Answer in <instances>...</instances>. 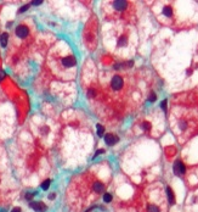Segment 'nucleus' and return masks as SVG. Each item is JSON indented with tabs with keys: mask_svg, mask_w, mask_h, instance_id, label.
Returning a JSON list of instances; mask_svg holds the SVG:
<instances>
[{
	"mask_svg": "<svg viewBox=\"0 0 198 212\" xmlns=\"http://www.w3.org/2000/svg\"><path fill=\"white\" fill-rule=\"evenodd\" d=\"M165 194H167V198H168V200H169V202H170L171 205L175 204V196H174V193H173V190H171V188L168 187Z\"/></svg>",
	"mask_w": 198,
	"mask_h": 212,
	"instance_id": "obj_16",
	"label": "nucleus"
},
{
	"mask_svg": "<svg viewBox=\"0 0 198 212\" xmlns=\"http://www.w3.org/2000/svg\"><path fill=\"white\" fill-rule=\"evenodd\" d=\"M50 184H51V179H46L44 183L42 184V189L43 190H48V188L50 187Z\"/></svg>",
	"mask_w": 198,
	"mask_h": 212,
	"instance_id": "obj_19",
	"label": "nucleus"
},
{
	"mask_svg": "<svg viewBox=\"0 0 198 212\" xmlns=\"http://www.w3.org/2000/svg\"><path fill=\"white\" fill-rule=\"evenodd\" d=\"M8 40H9V33L6 32L1 33V35H0V44H1V46H6Z\"/></svg>",
	"mask_w": 198,
	"mask_h": 212,
	"instance_id": "obj_17",
	"label": "nucleus"
},
{
	"mask_svg": "<svg viewBox=\"0 0 198 212\" xmlns=\"http://www.w3.org/2000/svg\"><path fill=\"white\" fill-rule=\"evenodd\" d=\"M96 39H97V26H96L95 19H94V22H91V21L88 22L86 28H85V32H84V40H85L86 46L91 50L95 49Z\"/></svg>",
	"mask_w": 198,
	"mask_h": 212,
	"instance_id": "obj_8",
	"label": "nucleus"
},
{
	"mask_svg": "<svg viewBox=\"0 0 198 212\" xmlns=\"http://www.w3.org/2000/svg\"><path fill=\"white\" fill-rule=\"evenodd\" d=\"M49 66L57 78L73 79L77 73V61L71 48L65 43L56 44L49 54Z\"/></svg>",
	"mask_w": 198,
	"mask_h": 212,
	"instance_id": "obj_3",
	"label": "nucleus"
},
{
	"mask_svg": "<svg viewBox=\"0 0 198 212\" xmlns=\"http://www.w3.org/2000/svg\"><path fill=\"white\" fill-rule=\"evenodd\" d=\"M103 127L101 126V125H97V134H98V137H102L103 135Z\"/></svg>",
	"mask_w": 198,
	"mask_h": 212,
	"instance_id": "obj_20",
	"label": "nucleus"
},
{
	"mask_svg": "<svg viewBox=\"0 0 198 212\" xmlns=\"http://www.w3.org/2000/svg\"><path fill=\"white\" fill-rule=\"evenodd\" d=\"M137 127L143 133H151L153 129V122L150 118H142L137 121Z\"/></svg>",
	"mask_w": 198,
	"mask_h": 212,
	"instance_id": "obj_11",
	"label": "nucleus"
},
{
	"mask_svg": "<svg viewBox=\"0 0 198 212\" xmlns=\"http://www.w3.org/2000/svg\"><path fill=\"white\" fill-rule=\"evenodd\" d=\"M54 198H55V194H54V193L50 194V195H49V199H51V200H54Z\"/></svg>",
	"mask_w": 198,
	"mask_h": 212,
	"instance_id": "obj_24",
	"label": "nucleus"
},
{
	"mask_svg": "<svg viewBox=\"0 0 198 212\" xmlns=\"http://www.w3.org/2000/svg\"><path fill=\"white\" fill-rule=\"evenodd\" d=\"M106 190V183L97 174V171L91 168L86 172L74 177L68 185L67 198L71 204H77L81 207L84 204H90L100 198Z\"/></svg>",
	"mask_w": 198,
	"mask_h": 212,
	"instance_id": "obj_1",
	"label": "nucleus"
},
{
	"mask_svg": "<svg viewBox=\"0 0 198 212\" xmlns=\"http://www.w3.org/2000/svg\"><path fill=\"white\" fill-rule=\"evenodd\" d=\"M29 206L37 212H45L46 210H48V206H46L44 202L42 201H32L29 204Z\"/></svg>",
	"mask_w": 198,
	"mask_h": 212,
	"instance_id": "obj_14",
	"label": "nucleus"
},
{
	"mask_svg": "<svg viewBox=\"0 0 198 212\" xmlns=\"http://www.w3.org/2000/svg\"><path fill=\"white\" fill-rule=\"evenodd\" d=\"M102 12L104 19L117 25H128L135 16V5L131 1L117 0L103 4Z\"/></svg>",
	"mask_w": 198,
	"mask_h": 212,
	"instance_id": "obj_5",
	"label": "nucleus"
},
{
	"mask_svg": "<svg viewBox=\"0 0 198 212\" xmlns=\"http://www.w3.org/2000/svg\"><path fill=\"white\" fill-rule=\"evenodd\" d=\"M31 4H33V5H39V4H42V1H32Z\"/></svg>",
	"mask_w": 198,
	"mask_h": 212,
	"instance_id": "obj_25",
	"label": "nucleus"
},
{
	"mask_svg": "<svg viewBox=\"0 0 198 212\" xmlns=\"http://www.w3.org/2000/svg\"><path fill=\"white\" fill-rule=\"evenodd\" d=\"M160 15L167 20H173L174 19V8L170 4H164L162 6Z\"/></svg>",
	"mask_w": 198,
	"mask_h": 212,
	"instance_id": "obj_12",
	"label": "nucleus"
},
{
	"mask_svg": "<svg viewBox=\"0 0 198 212\" xmlns=\"http://www.w3.org/2000/svg\"><path fill=\"white\" fill-rule=\"evenodd\" d=\"M28 8H29V5H26V6H23L22 9H20V11H18V12H20V14H21V12H23V11H26Z\"/></svg>",
	"mask_w": 198,
	"mask_h": 212,
	"instance_id": "obj_22",
	"label": "nucleus"
},
{
	"mask_svg": "<svg viewBox=\"0 0 198 212\" xmlns=\"http://www.w3.org/2000/svg\"><path fill=\"white\" fill-rule=\"evenodd\" d=\"M135 87V82L132 81L131 76L128 71H117L112 73L107 82L106 92L111 99L114 101H124L131 95Z\"/></svg>",
	"mask_w": 198,
	"mask_h": 212,
	"instance_id": "obj_4",
	"label": "nucleus"
},
{
	"mask_svg": "<svg viewBox=\"0 0 198 212\" xmlns=\"http://www.w3.org/2000/svg\"><path fill=\"white\" fill-rule=\"evenodd\" d=\"M103 200H104V202H111V201H112V194L104 193L103 194Z\"/></svg>",
	"mask_w": 198,
	"mask_h": 212,
	"instance_id": "obj_18",
	"label": "nucleus"
},
{
	"mask_svg": "<svg viewBox=\"0 0 198 212\" xmlns=\"http://www.w3.org/2000/svg\"><path fill=\"white\" fill-rule=\"evenodd\" d=\"M34 195H36V193H28V194H26V199L27 200H31Z\"/></svg>",
	"mask_w": 198,
	"mask_h": 212,
	"instance_id": "obj_21",
	"label": "nucleus"
},
{
	"mask_svg": "<svg viewBox=\"0 0 198 212\" xmlns=\"http://www.w3.org/2000/svg\"><path fill=\"white\" fill-rule=\"evenodd\" d=\"M140 212H167V194L162 184L154 183L145 189Z\"/></svg>",
	"mask_w": 198,
	"mask_h": 212,
	"instance_id": "obj_6",
	"label": "nucleus"
},
{
	"mask_svg": "<svg viewBox=\"0 0 198 212\" xmlns=\"http://www.w3.org/2000/svg\"><path fill=\"white\" fill-rule=\"evenodd\" d=\"M174 173L179 177H182L186 173V166L181 161V158H178V160L174 162Z\"/></svg>",
	"mask_w": 198,
	"mask_h": 212,
	"instance_id": "obj_13",
	"label": "nucleus"
},
{
	"mask_svg": "<svg viewBox=\"0 0 198 212\" xmlns=\"http://www.w3.org/2000/svg\"><path fill=\"white\" fill-rule=\"evenodd\" d=\"M29 34H31V27L28 25H25V23H21L15 29V37L18 38L20 40L27 39L29 37Z\"/></svg>",
	"mask_w": 198,
	"mask_h": 212,
	"instance_id": "obj_10",
	"label": "nucleus"
},
{
	"mask_svg": "<svg viewBox=\"0 0 198 212\" xmlns=\"http://www.w3.org/2000/svg\"><path fill=\"white\" fill-rule=\"evenodd\" d=\"M11 212H21V209H20V207H15Z\"/></svg>",
	"mask_w": 198,
	"mask_h": 212,
	"instance_id": "obj_23",
	"label": "nucleus"
},
{
	"mask_svg": "<svg viewBox=\"0 0 198 212\" xmlns=\"http://www.w3.org/2000/svg\"><path fill=\"white\" fill-rule=\"evenodd\" d=\"M171 132L180 144H185L198 133V112L182 105H174L169 116Z\"/></svg>",
	"mask_w": 198,
	"mask_h": 212,
	"instance_id": "obj_2",
	"label": "nucleus"
},
{
	"mask_svg": "<svg viewBox=\"0 0 198 212\" xmlns=\"http://www.w3.org/2000/svg\"><path fill=\"white\" fill-rule=\"evenodd\" d=\"M109 40H113V52H115L118 56L128 57V55L131 54L134 44L131 39V32L126 25H118L117 29L113 31L112 38Z\"/></svg>",
	"mask_w": 198,
	"mask_h": 212,
	"instance_id": "obj_7",
	"label": "nucleus"
},
{
	"mask_svg": "<svg viewBox=\"0 0 198 212\" xmlns=\"http://www.w3.org/2000/svg\"><path fill=\"white\" fill-rule=\"evenodd\" d=\"M118 140H119L118 135H115L113 133H108V134L104 135V141H106V144L109 145V146H112L115 143H118Z\"/></svg>",
	"mask_w": 198,
	"mask_h": 212,
	"instance_id": "obj_15",
	"label": "nucleus"
},
{
	"mask_svg": "<svg viewBox=\"0 0 198 212\" xmlns=\"http://www.w3.org/2000/svg\"><path fill=\"white\" fill-rule=\"evenodd\" d=\"M176 105H182L186 107H191V106H198V87L195 88L193 90H191L188 93V96H186L185 101L176 104Z\"/></svg>",
	"mask_w": 198,
	"mask_h": 212,
	"instance_id": "obj_9",
	"label": "nucleus"
}]
</instances>
